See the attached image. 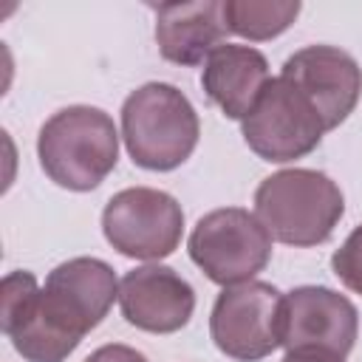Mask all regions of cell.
I'll list each match as a JSON object with an SVG mask.
<instances>
[{
	"label": "cell",
	"instance_id": "15",
	"mask_svg": "<svg viewBox=\"0 0 362 362\" xmlns=\"http://www.w3.org/2000/svg\"><path fill=\"white\" fill-rule=\"evenodd\" d=\"M331 272L348 291L362 294V223L354 226L342 246L331 255Z\"/></svg>",
	"mask_w": 362,
	"mask_h": 362
},
{
	"label": "cell",
	"instance_id": "17",
	"mask_svg": "<svg viewBox=\"0 0 362 362\" xmlns=\"http://www.w3.org/2000/svg\"><path fill=\"white\" fill-rule=\"evenodd\" d=\"M280 362H345V359L331 354H317V351H286Z\"/></svg>",
	"mask_w": 362,
	"mask_h": 362
},
{
	"label": "cell",
	"instance_id": "8",
	"mask_svg": "<svg viewBox=\"0 0 362 362\" xmlns=\"http://www.w3.org/2000/svg\"><path fill=\"white\" fill-rule=\"evenodd\" d=\"M240 136L257 158L269 164H288L320 147L325 124L291 82L274 76L252 113L240 122Z\"/></svg>",
	"mask_w": 362,
	"mask_h": 362
},
{
	"label": "cell",
	"instance_id": "16",
	"mask_svg": "<svg viewBox=\"0 0 362 362\" xmlns=\"http://www.w3.org/2000/svg\"><path fill=\"white\" fill-rule=\"evenodd\" d=\"M85 362H150L141 351H136L133 345L124 342H107L102 348H96L90 356H85Z\"/></svg>",
	"mask_w": 362,
	"mask_h": 362
},
{
	"label": "cell",
	"instance_id": "6",
	"mask_svg": "<svg viewBox=\"0 0 362 362\" xmlns=\"http://www.w3.org/2000/svg\"><path fill=\"white\" fill-rule=\"evenodd\" d=\"M283 300L286 294L266 283L249 280L226 286L209 314L215 348L235 362H260L283 348Z\"/></svg>",
	"mask_w": 362,
	"mask_h": 362
},
{
	"label": "cell",
	"instance_id": "3",
	"mask_svg": "<svg viewBox=\"0 0 362 362\" xmlns=\"http://www.w3.org/2000/svg\"><path fill=\"white\" fill-rule=\"evenodd\" d=\"M255 215L272 240L308 249L334 235L345 215V195L322 170L288 167L257 184Z\"/></svg>",
	"mask_w": 362,
	"mask_h": 362
},
{
	"label": "cell",
	"instance_id": "13",
	"mask_svg": "<svg viewBox=\"0 0 362 362\" xmlns=\"http://www.w3.org/2000/svg\"><path fill=\"white\" fill-rule=\"evenodd\" d=\"M269 82V59L257 48L238 42H223L215 48L201 71V88L206 99L235 122H243L252 113Z\"/></svg>",
	"mask_w": 362,
	"mask_h": 362
},
{
	"label": "cell",
	"instance_id": "10",
	"mask_svg": "<svg viewBox=\"0 0 362 362\" xmlns=\"http://www.w3.org/2000/svg\"><path fill=\"white\" fill-rule=\"evenodd\" d=\"M280 76L311 102L325 133L339 127L356 110L362 96V68L337 45H305L294 51L283 62Z\"/></svg>",
	"mask_w": 362,
	"mask_h": 362
},
{
	"label": "cell",
	"instance_id": "2",
	"mask_svg": "<svg viewBox=\"0 0 362 362\" xmlns=\"http://www.w3.org/2000/svg\"><path fill=\"white\" fill-rule=\"evenodd\" d=\"M42 173L62 189L90 192L119 164L113 116L93 105H68L51 113L37 133Z\"/></svg>",
	"mask_w": 362,
	"mask_h": 362
},
{
	"label": "cell",
	"instance_id": "14",
	"mask_svg": "<svg viewBox=\"0 0 362 362\" xmlns=\"http://www.w3.org/2000/svg\"><path fill=\"white\" fill-rule=\"evenodd\" d=\"M300 8V0H223V23L229 34L266 42L288 31Z\"/></svg>",
	"mask_w": 362,
	"mask_h": 362
},
{
	"label": "cell",
	"instance_id": "11",
	"mask_svg": "<svg viewBox=\"0 0 362 362\" xmlns=\"http://www.w3.org/2000/svg\"><path fill=\"white\" fill-rule=\"evenodd\" d=\"M119 308L139 331L175 334L195 311V288L164 263L136 266L119 280Z\"/></svg>",
	"mask_w": 362,
	"mask_h": 362
},
{
	"label": "cell",
	"instance_id": "5",
	"mask_svg": "<svg viewBox=\"0 0 362 362\" xmlns=\"http://www.w3.org/2000/svg\"><path fill=\"white\" fill-rule=\"evenodd\" d=\"M189 260L218 286L255 280L272 260V235L255 212L221 206L198 218L187 240Z\"/></svg>",
	"mask_w": 362,
	"mask_h": 362
},
{
	"label": "cell",
	"instance_id": "9",
	"mask_svg": "<svg viewBox=\"0 0 362 362\" xmlns=\"http://www.w3.org/2000/svg\"><path fill=\"white\" fill-rule=\"evenodd\" d=\"M359 337L356 305L328 286H297L283 300V348L345 359Z\"/></svg>",
	"mask_w": 362,
	"mask_h": 362
},
{
	"label": "cell",
	"instance_id": "1",
	"mask_svg": "<svg viewBox=\"0 0 362 362\" xmlns=\"http://www.w3.org/2000/svg\"><path fill=\"white\" fill-rule=\"evenodd\" d=\"M119 300V280L102 257L54 266L45 286L25 269L3 277L0 325L25 362H65Z\"/></svg>",
	"mask_w": 362,
	"mask_h": 362
},
{
	"label": "cell",
	"instance_id": "7",
	"mask_svg": "<svg viewBox=\"0 0 362 362\" xmlns=\"http://www.w3.org/2000/svg\"><path fill=\"white\" fill-rule=\"evenodd\" d=\"M102 235L119 255L158 263L181 246L184 209L164 189L127 187L105 204Z\"/></svg>",
	"mask_w": 362,
	"mask_h": 362
},
{
	"label": "cell",
	"instance_id": "12",
	"mask_svg": "<svg viewBox=\"0 0 362 362\" xmlns=\"http://www.w3.org/2000/svg\"><path fill=\"white\" fill-rule=\"evenodd\" d=\"M229 34L223 23V0L161 3L156 6V45L158 54L181 68L209 59Z\"/></svg>",
	"mask_w": 362,
	"mask_h": 362
},
{
	"label": "cell",
	"instance_id": "4",
	"mask_svg": "<svg viewBox=\"0 0 362 362\" xmlns=\"http://www.w3.org/2000/svg\"><path fill=\"white\" fill-rule=\"evenodd\" d=\"M201 122L187 99L170 82H144L122 102V141L136 167L170 173L198 147Z\"/></svg>",
	"mask_w": 362,
	"mask_h": 362
}]
</instances>
